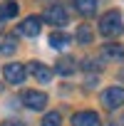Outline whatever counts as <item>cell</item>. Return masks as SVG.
Returning <instances> with one entry per match:
<instances>
[{
	"mask_svg": "<svg viewBox=\"0 0 124 126\" xmlns=\"http://www.w3.org/2000/svg\"><path fill=\"white\" fill-rule=\"evenodd\" d=\"M72 126H99V116L94 111H77L72 116Z\"/></svg>",
	"mask_w": 124,
	"mask_h": 126,
	"instance_id": "8",
	"label": "cell"
},
{
	"mask_svg": "<svg viewBox=\"0 0 124 126\" xmlns=\"http://www.w3.org/2000/svg\"><path fill=\"white\" fill-rule=\"evenodd\" d=\"M3 126H22V124H20V121H5Z\"/></svg>",
	"mask_w": 124,
	"mask_h": 126,
	"instance_id": "17",
	"label": "cell"
},
{
	"mask_svg": "<svg viewBox=\"0 0 124 126\" xmlns=\"http://www.w3.org/2000/svg\"><path fill=\"white\" fill-rule=\"evenodd\" d=\"M3 20H5V17H3V13H0V25H3Z\"/></svg>",
	"mask_w": 124,
	"mask_h": 126,
	"instance_id": "18",
	"label": "cell"
},
{
	"mask_svg": "<svg viewBox=\"0 0 124 126\" xmlns=\"http://www.w3.org/2000/svg\"><path fill=\"white\" fill-rule=\"evenodd\" d=\"M75 8H77V13H82V15H94L97 0H75Z\"/></svg>",
	"mask_w": 124,
	"mask_h": 126,
	"instance_id": "11",
	"label": "cell"
},
{
	"mask_svg": "<svg viewBox=\"0 0 124 126\" xmlns=\"http://www.w3.org/2000/svg\"><path fill=\"white\" fill-rule=\"evenodd\" d=\"M102 57H107V59H117V62H122V59H124V49H122L119 45H107V47H104V52H102Z\"/></svg>",
	"mask_w": 124,
	"mask_h": 126,
	"instance_id": "12",
	"label": "cell"
},
{
	"mask_svg": "<svg viewBox=\"0 0 124 126\" xmlns=\"http://www.w3.org/2000/svg\"><path fill=\"white\" fill-rule=\"evenodd\" d=\"M62 124V116L57 114V111H50V114H45V119H42V126H60Z\"/></svg>",
	"mask_w": 124,
	"mask_h": 126,
	"instance_id": "15",
	"label": "cell"
},
{
	"mask_svg": "<svg viewBox=\"0 0 124 126\" xmlns=\"http://www.w3.org/2000/svg\"><path fill=\"white\" fill-rule=\"evenodd\" d=\"M55 69H57V74H65V77H67V74H72V72L77 69V64H75V59H72V57H62V59L57 62V67H55Z\"/></svg>",
	"mask_w": 124,
	"mask_h": 126,
	"instance_id": "10",
	"label": "cell"
},
{
	"mask_svg": "<svg viewBox=\"0 0 124 126\" xmlns=\"http://www.w3.org/2000/svg\"><path fill=\"white\" fill-rule=\"evenodd\" d=\"M0 13H3V17H15L18 15V3H13V0L3 3L0 5Z\"/></svg>",
	"mask_w": 124,
	"mask_h": 126,
	"instance_id": "13",
	"label": "cell"
},
{
	"mask_svg": "<svg viewBox=\"0 0 124 126\" xmlns=\"http://www.w3.org/2000/svg\"><path fill=\"white\" fill-rule=\"evenodd\" d=\"M25 69H27V72H30V74H32V77H35L40 84H47V82L52 79V72H50V67H45L42 62H30V64H27Z\"/></svg>",
	"mask_w": 124,
	"mask_h": 126,
	"instance_id": "7",
	"label": "cell"
},
{
	"mask_svg": "<svg viewBox=\"0 0 124 126\" xmlns=\"http://www.w3.org/2000/svg\"><path fill=\"white\" fill-rule=\"evenodd\" d=\"M77 40H80L82 45H89V42H92V30H89V25H80V30H77Z\"/></svg>",
	"mask_w": 124,
	"mask_h": 126,
	"instance_id": "14",
	"label": "cell"
},
{
	"mask_svg": "<svg viewBox=\"0 0 124 126\" xmlns=\"http://www.w3.org/2000/svg\"><path fill=\"white\" fill-rule=\"evenodd\" d=\"M99 32H102V37H107V40H114V37H119V35L124 32L122 15H119L117 10H112V13L102 15V20H99Z\"/></svg>",
	"mask_w": 124,
	"mask_h": 126,
	"instance_id": "1",
	"label": "cell"
},
{
	"mask_svg": "<svg viewBox=\"0 0 124 126\" xmlns=\"http://www.w3.org/2000/svg\"><path fill=\"white\" fill-rule=\"evenodd\" d=\"M102 104H104V109H119L124 104V89L109 87L107 92H102Z\"/></svg>",
	"mask_w": 124,
	"mask_h": 126,
	"instance_id": "4",
	"label": "cell"
},
{
	"mask_svg": "<svg viewBox=\"0 0 124 126\" xmlns=\"http://www.w3.org/2000/svg\"><path fill=\"white\" fill-rule=\"evenodd\" d=\"M72 40H70V35L67 32H50V37H47V45L50 47H55V49H62V47H67Z\"/></svg>",
	"mask_w": 124,
	"mask_h": 126,
	"instance_id": "9",
	"label": "cell"
},
{
	"mask_svg": "<svg viewBox=\"0 0 124 126\" xmlns=\"http://www.w3.org/2000/svg\"><path fill=\"white\" fill-rule=\"evenodd\" d=\"M40 30H42V20H40V17H35V15L25 17V20H22V25L18 27V32H20V35H25V37H37V35H40Z\"/></svg>",
	"mask_w": 124,
	"mask_h": 126,
	"instance_id": "6",
	"label": "cell"
},
{
	"mask_svg": "<svg viewBox=\"0 0 124 126\" xmlns=\"http://www.w3.org/2000/svg\"><path fill=\"white\" fill-rule=\"evenodd\" d=\"M0 52H3V54L15 52V37H3V40H0Z\"/></svg>",
	"mask_w": 124,
	"mask_h": 126,
	"instance_id": "16",
	"label": "cell"
},
{
	"mask_svg": "<svg viewBox=\"0 0 124 126\" xmlns=\"http://www.w3.org/2000/svg\"><path fill=\"white\" fill-rule=\"evenodd\" d=\"M45 20H47L50 25H65V22H67V10L62 8L60 3H52V5H47V10H45Z\"/></svg>",
	"mask_w": 124,
	"mask_h": 126,
	"instance_id": "5",
	"label": "cell"
},
{
	"mask_svg": "<svg viewBox=\"0 0 124 126\" xmlns=\"http://www.w3.org/2000/svg\"><path fill=\"white\" fill-rule=\"evenodd\" d=\"M3 77L8 79V84H22L25 77H27V69H25V64H20V62H10V64H5V69H3Z\"/></svg>",
	"mask_w": 124,
	"mask_h": 126,
	"instance_id": "2",
	"label": "cell"
},
{
	"mask_svg": "<svg viewBox=\"0 0 124 126\" xmlns=\"http://www.w3.org/2000/svg\"><path fill=\"white\" fill-rule=\"evenodd\" d=\"M22 104H25L27 109H32V111H42L45 104H47V94H45V92L27 89V92H22Z\"/></svg>",
	"mask_w": 124,
	"mask_h": 126,
	"instance_id": "3",
	"label": "cell"
}]
</instances>
